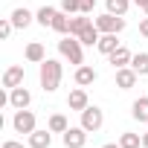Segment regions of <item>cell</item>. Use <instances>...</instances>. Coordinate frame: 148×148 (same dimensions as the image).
I'll list each match as a JSON object with an SVG mask.
<instances>
[{"mask_svg":"<svg viewBox=\"0 0 148 148\" xmlns=\"http://www.w3.org/2000/svg\"><path fill=\"white\" fill-rule=\"evenodd\" d=\"M119 47H122V44L116 41V35H113V32L102 35V38H99V44H96V49H99L102 55H110V52H113V49H119Z\"/></svg>","mask_w":148,"mask_h":148,"instance_id":"cell-15","label":"cell"},{"mask_svg":"<svg viewBox=\"0 0 148 148\" xmlns=\"http://www.w3.org/2000/svg\"><path fill=\"white\" fill-rule=\"evenodd\" d=\"M105 3H108V12L110 15H119L122 18L128 12V6H131V0H105Z\"/></svg>","mask_w":148,"mask_h":148,"instance_id":"cell-25","label":"cell"},{"mask_svg":"<svg viewBox=\"0 0 148 148\" xmlns=\"http://www.w3.org/2000/svg\"><path fill=\"white\" fill-rule=\"evenodd\" d=\"M131 67L136 70V76H148V52H139L131 58Z\"/></svg>","mask_w":148,"mask_h":148,"instance_id":"cell-21","label":"cell"},{"mask_svg":"<svg viewBox=\"0 0 148 148\" xmlns=\"http://www.w3.org/2000/svg\"><path fill=\"white\" fill-rule=\"evenodd\" d=\"M119 145H122V148H139V145H142V136H139V134L125 131V134L119 136Z\"/></svg>","mask_w":148,"mask_h":148,"instance_id":"cell-24","label":"cell"},{"mask_svg":"<svg viewBox=\"0 0 148 148\" xmlns=\"http://www.w3.org/2000/svg\"><path fill=\"white\" fill-rule=\"evenodd\" d=\"M23 84V67L21 64H12L6 73H3V87L6 90H15V87H21Z\"/></svg>","mask_w":148,"mask_h":148,"instance_id":"cell-8","label":"cell"},{"mask_svg":"<svg viewBox=\"0 0 148 148\" xmlns=\"http://www.w3.org/2000/svg\"><path fill=\"white\" fill-rule=\"evenodd\" d=\"M139 35H142V38H148V18H142V21H139Z\"/></svg>","mask_w":148,"mask_h":148,"instance_id":"cell-29","label":"cell"},{"mask_svg":"<svg viewBox=\"0 0 148 148\" xmlns=\"http://www.w3.org/2000/svg\"><path fill=\"white\" fill-rule=\"evenodd\" d=\"M90 23H93V21H90L84 12H79V18H70V32H67V35H76V38H79V35H82Z\"/></svg>","mask_w":148,"mask_h":148,"instance_id":"cell-16","label":"cell"},{"mask_svg":"<svg viewBox=\"0 0 148 148\" xmlns=\"http://www.w3.org/2000/svg\"><path fill=\"white\" fill-rule=\"evenodd\" d=\"M3 148H23V142H15V139H6Z\"/></svg>","mask_w":148,"mask_h":148,"instance_id":"cell-30","label":"cell"},{"mask_svg":"<svg viewBox=\"0 0 148 148\" xmlns=\"http://www.w3.org/2000/svg\"><path fill=\"white\" fill-rule=\"evenodd\" d=\"M49 145H52V131H49V128H47V131H38V128H35V131L29 134V148H49Z\"/></svg>","mask_w":148,"mask_h":148,"instance_id":"cell-10","label":"cell"},{"mask_svg":"<svg viewBox=\"0 0 148 148\" xmlns=\"http://www.w3.org/2000/svg\"><path fill=\"white\" fill-rule=\"evenodd\" d=\"M96 29L102 32V35H108V32H113V35H119L122 29H125V18H119V15H110V12H105V15H99L96 21Z\"/></svg>","mask_w":148,"mask_h":148,"instance_id":"cell-3","label":"cell"},{"mask_svg":"<svg viewBox=\"0 0 148 148\" xmlns=\"http://www.w3.org/2000/svg\"><path fill=\"white\" fill-rule=\"evenodd\" d=\"M142 12H145V18H148V6H145V9H142Z\"/></svg>","mask_w":148,"mask_h":148,"instance_id":"cell-34","label":"cell"},{"mask_svg":"<svg viewBox=\"0 0 148 148\" xmlns=\"http://www.w3.org/2000/svg\"><path fill=\"white\" fill-rule=\"evenodd\" d=\"M49 29H55V32H61V35H67V32H70V18H67V12H58Z\"/></svg>","mask_w":148,"mask_h":148,"instance_id":"cell-22","label":"cell"},{"mask_svg":"<svg viewBox=\"0 0 148 148\" xmlns=\"http://www.w3.org/2000/svg\"><path fill=\"white\" fill-rule=\"evenodd\" d=\"M47 128H49L52 134H64V131H67L70 125H67V119H64L61 113H52V116H49V125H47Z\"/></svg>","mask_w":148,"mask_h":148,"instance_id":"cell-23","label":"cell"},{"mask_svg":"<svg viewBox=\"0 0 148 148\" xmlns=\"http://www.w3.org/2000/svg\"><path fill=\"white\" fill-rule=\"evenodd\" d=\"M136 79H139V76H136L134 67H119V70H116V87H119V90H131V87L136 84Z\"/></svg>","mask_w":148,"mask_h":148,"instance_id":"cell-9","label":"cell"},{"mask_svg":"<svg viewBox=\"0 0 148 148\" xmlns=\"http://www.w3.org/2000/svg\"><path fill=\"white\" fill-rule=\"evenodd\" d=\"M79 3H82V12H84V15H90V12H93V6H96V0H79Z\"/></svg>","mask_w":148,"mask_h":148,"instance_id":"cell-28","label":"cell"},{"mask_svg":"<svg viewBox=\"0 0 148 148\" xmlns=\"http://www.w3.org/2000/svg\"><path fill=\"white\" fill-rule=\"evenodd\" d=\"M99 76H96V70L93 67H87V64H79V70H76V84L79 87H87V84H93Z\"/></svg>","mask_w":148,"mask_h":148,"instance_id":"cell-12","label":"cell"},{"mask_svg":"<svg viewBox=\"0 0 148 148\" xmlns=\"http://www.w3.org/2000/svg\"><path fill=\"white\" fill-rule=\"evenodd\" d=\"M61 12L76 15V12H82V3H79V0H61Z\"/></svg>","mask_w":148,"mask_h":148,"instance_id":"cell-26","label":"cell"},{"mask_svg":"<svg viewBox=\"0 0 148 148\" xmlns=\"http://www.w3.org/2000/svg\"><path fill=\"white\" fill-rule=\"evenodd\" d=\"M102 148H122L119 142H108V145H102Z\"/></svg>","mask_w":148,"mask_h":148,"instance_id":"cell-32","label":"cell"},{"mask_svg":"<svg viewBox=\"0 0 148 148\" xmlns=\"http://www.w3.org/2000/svg\"><path fill=\"white\" fill-rule=\"evenodd\" d=\"M58 52L70 61V64H84V55H82V41L76 35H64L58 41Z\"/></svg>","mask_w":148,"mask_h":148,"instance_id":"cell-2","label":"cell"},{"mask_svg":"<svg viewBox=\"0 0 148 148\" xmlns=\"http://www.w3.org/2000/svg\"><path fill=\"white\" fill-rule=\"evenodd\" d=\"M12 29H15V23H12L9 18H3V21H0V38H3V41L12 35Z\"/></svg>","mask_w":148,"mask_h":148,"instance_id":"cell-27","label":"cell"},{"mask_svg":"<svg viewBox=\"0 0 148 148\" xmlns=\"http://www.w3.org/2000/svg\"><path fill=\"white\" fill-rule=\"evenodd\" d=\"M29 102H32V93L21 84V87H15V90H9V105L15 108V110H23V108H29Z\"/></svg>","mask_w":148,"mask_h":148,"instance_id":"cell-7","label":"cell"},{"mask_svg":"<svg viewBox=\"0 0 148 148\" xmlns=\"http://www.w3.org/2000/svg\"><path fill=\"white\" fill-rule=\"evenodd\" d=\"M47 55H44V47L38 44V41H32L29 47H26V61H32V64H41Z\"/></svg>","mask_w":148,"mask_h":148,"instance_id":"cell-20","label":"cell"},{"mask_svg":"<svg viewBox=\"0 0 148 148\" xmlns=\"http://www.w3.org/2000/svg\"><path fill=\"white\" fill-rule=\"evenodd\" d=\"M55 15H58V9H52V6H41V9H38V15H35V21H38L41 26H52Z\"/></svg>","mask_w":148,"mask_h":148,"instance_id":"cell-19","label":"cell"},{"mask_svg":"<svg viewBox=\"0 0 148 148\" xmlns=\"http://www.w3.org/2000/svg\"><path fill=\"white\" fill-rule=\"evenodd\" d=\"M61 139H64L67 148H84V142H87V131H84L82 125H79V128H67Z\"/></svg>","mask_w":148,"mask_h":148,"instance_id":"cell-6","label":"cell"},{"mask_svg":"<svg viewBox=\"0 0 148 148\" xmlns=\"http://www.w3.org/2000/svg\"><path fill=\"white\" fill-rule=\"evenodd\" d=\"M67 105H70V110H84L90 102H87V93H84V87H79V90H73L70 96H67Z\"/></svg>","mask_w":148,"mask_h":148,"instance_id":"cell-13","label":"cell"},{"mask_svg":"<svg viewBox=\"0 0 148 148\" xmlns=\"http://www.w3.org/2000/svg\"><path fill=\"white\" fill-rule=\"evenodd\" d=\"M134 3H136L139 9H145V6H148V0H134Z\"/></svg>","mask_w":148,"mask_h":148,"instance_id":"cell-31","label":"cell"},{"mask_svg":"<svg viewBox=\"0 0 148 148\" xmlns=\"http://www.w3.org/2000/svg\"><path fill=\"white\" fill-rule=\"evenodd\" d=\"M142 148H148V134H142Z\"/></svg>","mask_w":148,"mask_h":148,"instance_id":"cell-33","label":"cell"},{"mask_svg":"<svg viewBox=\"0 0 148 148\" xmlns=\"http://www.w3.org/2000/svg\"><path fill=\"white\" fill-rule=\"evenodd\" d=\"M12 128L18 131V134H32L35 131V113L32 110H15V116H12Z\"/></svg>","mask_w":148,"mask_h":148,"instance_id":"cell-5","label":"cell"},{"mask_svg":"<svg viewBox=\"0 0 148 148\" xmlns=\"http://www.w3.org/2000/svg\"><path fill=\"white\" fill-rule=\"evenodd\" d=\"M102 125H105V113H102L96 105H87V108L82 110V128H84L87 134H96Z\"/></svg>","mask_w":148,"mask_h":148,"instance_id":"cell-4","label":"cell"},{"mask_svg":"<svg viewBox=\"0 0 148 148\" xmlns=\"http://www.w3.org/2000/svg\"><path fill=\"white\" fill-rule=\"evenodd\" d=\"M38 76H41V87H44L47 93H55L58 84H61V64H58L55 58H44Z\"/></svg>","mask_w":148,"mask_h":148,"instance_id":"cell-1","label":"cell"},{"mask_svg":"<svg viewBox=\"0 0 148 148\" xmlns=\"http://www.w3.org/2000/svg\"><path fill=\"white\" fill-rule=\"evenodd\" d=\"M108 58H110L113 70H119V67H131V58H134V55H131V49H128V47H119V49H113Z\"/></svg>","mask_w":148,"mask_h":148,"instance_id":"cell-11","label":"cell"},{"mask_svg":"<svg viewBox=\"0 0 148 148\" xmlns=\"http://www.w3.org/2000/svg\"><path fill=\"white\" fill-rule=\"evenodd\" d=\"M99 38H102V32L96 29V23H90V26H87V29L79 35V41H82L84 47H96V44H99Z\"/></svg>","mask_w":148,"mask_h":148,"instance_id":"cell-18","label":"cell"},{"mask_svg":"<svg viewBox=\"0 0 148 148\" xmlns=\"http://www.w3.org/2000/svg\"><path fill=\"white\" fill-rule=\"evenodd\" d=\"M12 23H15V29H26L29 23H32V12L29 9H23V6H18L15 12H12V18H9Z\"/></svg>","mask_w":148,"mask_h":148,"instance_id":"cell-14","label":"cell"},{"mask_svg":"<svg viewBox=\"0 0 148 148\" xmlns=\"http://www.w3.org/2000/svg\"><path fill=\"white\" fill-rule=\"evenodd\" d=\"M131 113H134V119H136V122H148V96H139V99L134 102Z\"/></svg>","mask_w":148,"mask_h":148,"instance_id":"cell-17","label":"cell"}]
</instances>
